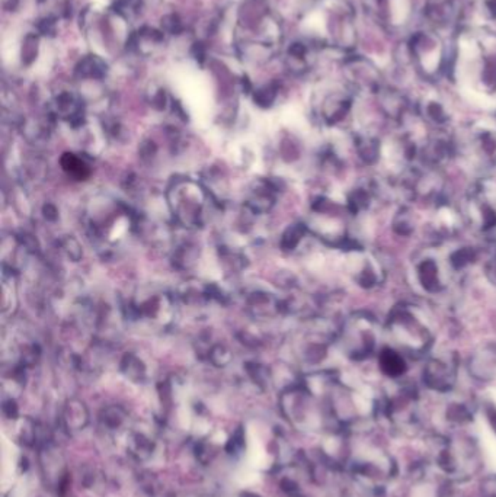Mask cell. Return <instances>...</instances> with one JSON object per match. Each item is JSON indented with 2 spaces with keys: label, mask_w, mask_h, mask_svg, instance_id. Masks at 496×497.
<instances>
[{
  "label": "cell",
  "mask_w": 496,
  "mask_h": 497,
  "mask_svg": "<svg viewBox=\"0 0 496 497\" xmlns=\"http://www.w3.org/2000/svg\"><path fill=\"white\" fill-rule=\"evenodd\" d=\"M408 55L424 73L438 72L450 63L448 50L440 33L433 29H422L414 33L406 45Z\"/></svg>",
  "instance_id": "obj_1"
},
{
  "label": "cell",
  "mask_w": 496,
  "mask_h": 497,
  "mask_svg": "<svg viewBox=\"0 0 496 497\" xmlns=\"http://www.w3.org/2000/svg\"><path fill=\"white\" fill-rule=\"evenodd\" d=\"M460 15L461 6L457 0H428L424 6V18L437 33L454 25Z\"/></svg>",
  "instance_id": "obj_2"
},
{
  "label": "cell",
  "mask_w": 496,
  "mask_h": 497,
  "mask_svg": "<svg viewBox=\"0 0 496 497\" xmlns=\"http://www.w3.org/2000/svg\"><path fill=\"white\" fill-rule=\"evenodd\" d=\"M43 41L45 40L31 26L21 36L18 43V63L22 69H29L38 63L43 53Z\"/></svg>",
  "instance_id": "obj_3"
},
{
  "label": "cell",
  "mask_w": 496,
  "mask_h": 497,
  "mask_svg": "<svg viewBox=\"0 0 496 497\" xmlns=\"http://www.w3.org/2000/svg\"><path fill=\"white\" fill-rule=\"evenodd\" d=\"M87 422H89V413H87L83 403L76 401V400L69 401L65 408V412H63L65 427L70 432L82 430L86 427Z\"/></svg>",
  "instance_id": "obj_4"
},
{
  "label": "cell",
  "mask_w": 496,
  "mask_h": 497,
  "mask_svg": "<svg viewBox=\"0 0 496 497\" xmlns=\"http://www.w3.org/2000/svg\"><path fill=\"white\" fill-rule=\"evenodd\" d=\"M127 449L136 461H147L154 452V442L144 433L134 432L130 435Z\"/></svg>",
  "instance_id": "obj_5"
},
{
  "label": "cell",
  "mask_w": 496,
  "mask_h": 497,
  "mask_svg": "<svg viewBox=\"0 0 496 497\" xmlns=\"http://www.w3.org/2000/svg\"><path fill=\"white\" fill-rule=\"evenodd\" d=\"M126 419L127 413L119 406H109L101 413V423L109 430L119 429L124 425V422H126Z\"/></svg>",
  "instance_id": "obj_6"
},
{
  "label": "cell",
  "mask_w": 496,
  "mask_h": 497,
  "mask_svg": "<svg viewBox=\"0 0 496 497\" xmlns=\"http://www.w3.org/2000/svg\"><path fill=\"white\" fill-rule=\"evenodd\" d=\"M382 368L387 376H400L403 371H405V362L403 359L393 351H384L380 358Z\"/></svg>",
  "instance_id": "obj_7"
},
{
  "label": "cell",
  "mask_w": 496,
  "mask_h": 497,
  "mask_svg": "<svg viewBox=\"0 0 496 497\" xmlns=\"http://www.w3.org/2000/svg\"><path fill=\"white\" fill-rule=\"evenodd\" d=\"M246 445V437H244V430L243 427H237L232 437L229 438L227 444H226V452L229 455H237L243 451Z\"/></svg>",
  "instance_id": "obj_8"
},
{
  "label": "cell",
  "mask_w": 496,
  "mask_h": 497,
  "mask_svg": "<svg viewBox=\"0 0 496 497\" xmlns=\"http://www.w3.org/2000/svg\"><path fill=\"white\" fill-rule=\"evenodd\" d=\"M4 413L8 419H16L18 416V406L14 400H8L4 403Z\"/></svg>",
  "instance_id": "obj_9"
}]
</instances>
